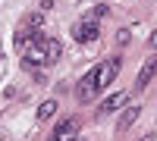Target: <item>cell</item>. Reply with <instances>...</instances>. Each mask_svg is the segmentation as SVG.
Instances as JSON below:
<instances>
[{
    "instance_id": "obj_1",
    "label": "cell",
    "mask_w": 157,
    "mask_h": 141,
    "mask_svg": "<svg viewBox=\"0 0 157 141\" xmlns=\"http://www.w3.org/2000/svg\"><path fill=\"white\" fill-rule=\"evenodd\" d=\"M123 66V60L120 57H113V60H104L101 66H94V91H104L113 79H116V72H120Z\"/></svg>"
},
{
    "instance_id": "obj_13",
    "label": "cell",
    "mask_w": 157,
    "mask_h": 141,
    "mask_svg": "<svg viewBox=\"0 0 157 141\" xmlns=\"http://www.w3.org/2000/svg\"><path fill=\"white\" fill-rule=\"evenodd\" d=\"M129 41H132V32H129V28H120V32H116V44H120V47H126Z\"/></svg>"
},
{
    "instance_id": "obj_15",
    "label": "cell",
    "mask_w": 157,
    "mask_h": 141,
    "mask_svg": "<svg viewBox=\"0 0 157 141\" xmlns=\"http://www.w3.org/2000/svg\"><path fill=\"white\" fill-rule=\"evenodd\" d=\"M138 141H154V135H141V138H138Z\"/></svg>"
},
{
    "instance_id": "obj_5",
    "label": "cell",
    "mask_w": 157,
    "mask_h": 141,
    "mask_svg": "<svg viewBox=\"0 0 157 141\" xmlns=\"http://www.w3.org/2000/svg\"><path fill=\"white\" fill-rule=\"evenodd\" d=\"M157 72V57L151 54L148 60H145V66H141V72H138V79H135V91H141V88H148V82H151V75Z\"/></svg>"
},
{
    "instance_id": "obj_10",
    "label": "cell",
    "mask_w": 157,
    "mask_h": 141,
    "mask_svg": "<svg viewBox=\"0 0 157 141\" xmlns=\"http://www.w3.org/2000/svg\"><path fill=\"white\" fill-rule=\"evenodd\" d=\"M32 41H35V32H29V28H22V25H19L16 38H13V47H16V54H22V50L29 47Z\"/></svg>"
},
{
    "instance_id": "obj_6",
    "label": "cell",
    "mask_w": 157,
    "mask_h": 141,
    "mask_svg": "<svg viewBox=\"0 0 157 141\" xmlns=\"http://www.w3.org/2000/svg\"><path fill=\"white\" fill-rule=\"evenodd\" d=\"M60 54H63V44L57 38H44V66H54L60 60Z\"/></svg>"
},
{
    "instance_id": "obj_9",
    "label": "cell",
    "mask_w": 157,
    "mask_h": 141,
    "mask_svg": "<svg viewBox=\"0 0 157 141\" xmlns=\"http://www.w3.org/2000/svg\"><path fill=\"white\" fill-rule=\"evenodd\" d=\"M41 25H44V13H38V9H32L29 16L22 19V28H29L35 35H41Z\"/></svg>"
},
{
    "instance_id": "obj_8",
    "label": "cell",
    "mask_w": 157,
    "mask_h": 141,
    "mask_svg": "<svg viewBox=\"0 0 157 141\" xmlns=\"http://www.w3.org/2000/svg\"><path fill=\"white\" fill-rule=\"evenodd\" d=\"M123 104H126V91H113V94H110V97H107V100L101 104V110H98V113H101V116H107V113L120 110Z\"/></svg>"
},
{
    "instance_id": "obj_14",
    "label": "cell",
    "mask_w": 157,
    "mask_h": 141,
    "mask_svg": "<svg viewBox=\"0 0 157 141\" xmlns=\"http://www.w3.org/2000/svg\"><path fill=\"white\" fill-rule=\"evenodd\" d=\"M151 47H157V28H154V35H151Z\"/></svg>"
},
{
    "instance_id": "obj_12",
    "label": "cell",
    "mask_w": 157,
    "mask_h": 141,
    "mask_svg": "<svg viewBox=\"0 0 157 141\" xmlns=\"http://www.w3.org/2000/svg\"><path fill=\"white\" fill-rule=\"evenodd\" d=\"M107 13H110V6H107V3H94V6L88 9V16H85V19L98 22V19H104V16H107Z\"/></svg>"
},
{
    "instance_id": "obj_3",
    "label": "cell",
    "mask_w": 157,
    "mask_h": 141,
    "mask_svg": "<svg viewBox=\"0 0 157 141\" xmlns=\"http://www.w3.org/2000/svg\"><path fill=\"white\" fill-rule=\"evenodd\" d=\"M78 122L75 116H69V119H63L57 129H54V135H50V141H75V135H78Z\"/></svg>"
},
{
    "instance_id": "obj_2",
    "label": "cell",
    "mask_w": 157,
    "mask_h": 141,
    "mask_svg": "<svg viewBox=\"0 0 157 141\" xmlns=\"http://www.w3.org/2000/svg\"><path fill=\"white\" fill-rule=\"evenodd\" d=\"M72 38L78 44H88V41H98L101 38V28H98V22H91V19H78L72 25Z\"/></svg>"
},
{
    "instance_id": "obj_4",
    "label": "cell",
    "mask_w": 157,
    "mask_h": 141,
    "mask_svg": "<svg viewBox=\"0 0 157 141\" xmlns=\"http://www.w3.org/2000/svg\"><path fill=\"white\" fill-rule=\"evenodd\" d=\"M94 94H98V91H94V69H91V72H85L82 79H78V85H75V100H78V104H88Z\"/></svg>"
},
{
    "instance_id": "obj_7",
    "label": "cell",
    "mask_w": 157,
    "mask_h": 141,
    "mask_svg": "<svg viewBox=\"0 0 157 141\" xmlns=\"http://www.w3.org/2000/svg\"><path fill=\"white\" fill-rule=\"evenodd\" d=\"M138 113H141V107H138V104H129V107L120 113V119H116V129H120V132L132 129V122L138 119Z\"/></svg>"
},
{
    "instance_id": "obj_11",
    "label": "cell",
    "mask_w": 157,
    "mask_h": 141,
    "mask_svg": "<svg viewBox=\"0 0 157 141\" xmlns=\"http://www.w3.org/2000/svg\"><path fill=\"white\" fill-rule=\"evenodd\" d=\"M57 116V100H44L41 107H38V122H47Z\"/></svg>"
}]
</instances>
